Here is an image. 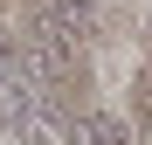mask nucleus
Wrapping results in <instances>:
<instances>
[{"label": "nucleus", "mask_w": 152, "mask_h": 145, "mask_svg": "<svg viewBox=\"0 0 152 145\" xmlns=\"http://www.w3.org/2000/svg\"><path fill=\"white\" fill-rule=\"evenodd\" d=\"M69 145H132V125L111 117V111H90V117L69 125Z\"/></svg>", "instance_id": "obj_1"}, {"label": "nucleus", "mask_w": 152, "mask_h": 145, "mask_svg": "<svg viewBox=\"0 0 152 145\" xmlns=\"http://www.w3.org/2000/svg\"><path fill=\"white\" fill-rule=\"evenodd\" d=\"M28 111H35V90L0 83V131H21V125H28Z\"/></svg>", "instance_id": "obj_4"}, {"label": "nucleus", "mask_w": 152, "mask_h": 145, "mask_svg": "<svg viewBox=\"0 0 152 145\" xmlns=\"http://www.w3.org/2000/svg\"><path fill=\"white\" fill-rule=\"evenodd\" d=\"M48 14H56L62 28L83 42V35H90V21H97V0H48Z\"/></svg>", "instance_id": "obj_5"}, {"label": "nucleus", "mask_w": 152, "mask_h": 145, "mask_svg": "<svg viewBox=\"0 0 152 145\" xmlns=\"http://www.w3.org/2000/svg\"><path fill=\"white\" fill-rule=\"evenodd\" d=\"M0 83H14V90H35L28 48H21V35H7V28H0Z\"/></svg>", "instance_id": "obj_3"}, {"label": "nucleus", "mask_w": 152, "mask_h": 145, "mask_svg": "<svg viewBox=\"0 0 152 145\" xmlns=\"http://www.w3.org/2000/svg\"><path fill=\"white\" fill-rule=\"evenodd\" d=\"M14 138H21V145H69V117H62V111H48V104H35V111H28V125H21Z\"/></svg>", "instance_id": "obj_2"}]
</instances>
